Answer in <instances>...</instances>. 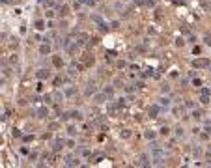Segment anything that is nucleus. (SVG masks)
I'll use <instances>...</instances> for the list:
<instances>
[{
    "instance_id": "obj_30",
    "label": "nucleus",
    "mask_w": 211,
    "mask_h": 168,
    "mask_svg": "<svg viewBox=\"0 0 211 168\" xmlns=\"http://www.w3.org/2000/svg\"><path fill=\"white\" fill-rule=\"evenodd\" d=\"M62 97H64V94H60V92H54V95H52V99H54V101H60Z\"/></svg>"
},
{
    "instance_id": "obj_14",
    "label": "nucleus",
    "mask_w": 211,
    "mask_h": 168,
    "mask_svg": "<svg viewBox=\"0 0 211 168\" xmlns=\"http://www.w3.org/2000/svg\"><path fill=\"white\" fill-rule=\"evenodd\" d=\"M75 94H77V88H75V86H69V88H65V92H64V95H65V97H73Z\"/></svg>"
},
{
    "instance_id": "obj_44",
    "label": "nucleus",
    "mask_w": 211,
    "mask_h": 168,
    "mask_svg": "<svg viewBox=\"0 0 211 168\" xmlns=\"http://www.w3.org/2000/svg\"><path fill=\"white\" fill-rule=\"evenodd\" d=\"M68 148H75V142L73 140H68Z\"/></svg>"
},
{
    "instance_id": "obj_6",
    "label": "nucleus",
    "mask_w": 211,
    "mask_h": 168,
    "mask_svg": "<svg viewBox=\"0 0 211 168\" xmlns=\"http://www.w3.org/2000/svg\"><path fill=\"white\" fill-rule=\"evenodd\" d=\"M77 47H84V45L88 43V34H79V38H77Z\"/></svg>"
},
{
    "instance_id": "obj_18",
    "label": "nucleus",
    "mask_w": 211,
    "mask_h": 168,
    "mask_svg": "<svg viewBox=\"0 0 211 168\" xmlns=\"http://www.w3.org/2000/svg\"><path fill=\"white\" fill-rule=\"evenodd\" d=\"M174 133H176V137H177V138H181V137H183V134H185V129H183L181 125H177V127L174 129Z\"/></svg>"
},
{
    "instance_id": "obj_36",
    "label": "nucleus",
    "mask_w": 211,
    "mask_h": 168,
    "mask_svg": "<svg viewBox=\"0 0 211 168\" xmlns=\"http://www.w3.org/2000/svg\"><path fill=\"white\" fill-rule=\"evenodd\" d=\"M193 86H202V81L200 78H193Z\"/></svg>"
},
{
    "instance_id": "obj_26",
    "label": "nucleus",
    "mask_w": 211,
    "mask_h": 168,
    "mask_svg": "<svg viewBox=\"0 0 211 168\" xmlns=\"http://www.w3.org/2000/svg\"><path fill=\"white\" fill-rule=\"evenodd\" d=\"M81 155L82 157H92V151L88 150V148H84V150H81Z\"/></svg>"
},
{
    "instance_id": "obj_27",
    "label": "nucleus",
    "mask_w": 211,
    "mask_h": 168,
    "mask_svg": "<svg viewBox=\"0 0 211 168\" xmlns=\"http://www.w3.org/2000/svg\"><path fill=\"white\" fill-rule=\"evenodd\" d=\"M45 17H47V19H52V17H54V11H52L51 8H49V9H45Z\"/></svg>"
},
{
    "instance_id": "obj_48",
    "label": "nucleus",
    "mask_w": 211,
    "mask_h": 168,
    "mask_svg": "<svg viewBox=\"0 0 211 168\" xmlns=\"http://www.w3.org/2000/svg\"><path fill=\"white\" fill-rule=\"evenodd\" d=\"M0 84H2V77H0Z\"/></svg>"
},
{
    "instance_id": "obj_17",
    "label": "nucleus",
    "mask_w": 211,
    "mask_h": 168,
    "mask_svg": "<svg viewBox=\"0 0 211 168\" xmlns=\"http://www.w3.org/2000/svg\"><path fill=\"white\" fill-rule=\"evenodd\" d=\"M170 131H172V129H170L168 125H163V127L159 129V134H163V137H168V134H170Z\"/></svg>"
},
{
    "instance_id": "obj_34",
    "label": "nucleus",
    "mask_w": 211,
    "mask_h": 168,
    "mask_svg": "<svg viewBox=\"0 0 211 168\" xmlns=\"http://www.w3.org/2000/svg\"><path fill=\"white\" fill-rule=\"evenodd\" d=\"M82 2H84L86 6H95V2H97V0H82Z\"/></svg>"
},
{
    "instance_id": "obj_37",
    "label": "nucleus",
    "mask_w": 211,
    "mask_h": 168,
    "mask_svg": "<svg viewBox=\"0 0 211 168\" xmlns=\"http://www.w3.org/2000/svg\"><path fill=\"white\" fill-rule=\"evenodd\" d=\"M52 62H54V65H56V67H60V65H62V60L58 58V56H56V58H54Z\"/></svg>"
},
{
    "instance_id": "obj_43",
    "label": "nucleus",
    "mask_w": 211,
    "mask_h": 168,
    "mask_svg": "<svg viewBox=\"0 0 211 168\" xmlns=\"http://www.w3.org/2000/svg\"><path fill=\"white\" fill-rule=\"evenodd\" d=\"M36 90H38V92H43V82H39V84L36 86Z\"/></svg>"
},
{
    "instance_id": "obj_32",
    "label": "nucleus",
    "mask_w": 211,
    "mask_h": 168,
    "mask_svg": "<svg viewBox=\"0 0 211 168\" xmlns=\"http://www.w3.org/2000/svg\"><path fill=\"white\" fill-rule=\"evenodd\" d=\"M121 138H131V131H129V129H125L124 133H121Z\"/></svg>"
},
{
    "instance_id": "obj_22",
    "label": "nucleus",
    "mask_w": 211,
    "mask_h": 168,
    "mask_svg": "<svg viewBox=\"0 0 211 168\" xmlns=\"http://www.w3.org/2000/svg\"><path fill=\"white\" fill-rule=\"evenodd\" d=\"M200 103H202V105H209V103H211V99H209V95H206V94H202V97H200Z\"/></svg>"
},
{
    "instance_id": "obj_3",
    "label": "nucleus",
    "mask_w": 211,
    "mask_h": 168,
    "mask_svg": "<svg viewBox=\"0 0 211 168\" xmlns=\"http://www.w3.org/2000/svg\"><path fill=\"white\" fill-rule=\"evenodd\" d=\"M151 163H150V155L148 153H142V155H138V161H137V166H150Z\"/></svg>"
},
{
    "instance_id": "obj_28",
    "label": "nucleus",
    "mask_w": 211,
    "mask_h": 168,
    "mask_svg": "<svg viewBox=\"0 0 211 168\" xmlns=\"http://www.w3.org/2000/svg\"><path fill=\"white\" fill-rule=\"evenodd\" d=\"M204 133H206V134H211V123H209V121H206V127H204Z\"/></svg>"
},
{
    "instance_id": "obj_38",
    "label": "nucleus",
    "mask_w": 211,
    "mask_h": 168,
    "mask_svg": "<svg viewBox=\"0 0 211 168\" xmlns=\"http://www.w3.org/2000/svg\"><path fill=\"white\" fill-rule=\"evenodd\" d=\"M193 52H194V54H200V52H202V49H200V47H198V45H194V49H193Z\"/></svg>"
},
{
    "instance_id": "obj_10",
    "label": "nucleus",
    "mask_w": 211,
    "mask_h": 168,
    "mask_svg": "<svg viewBox=\"0 0 211 168\" xmlns=\"http://www.w3.org/2000/svg\"><path fill=\"white\" fill-rule=\"evenodd\" d=\"M155 137H157V133H155V131H151V129L144 131V138H146V140H155Z\"/></svg>"
},
{
    "instance_id": "obj_42",
    "label": "nucleus",
    "mask_w": 211,
    "mask_h": 168,
    "mask_svg": "<svg viewBox=\"0 0 211 168\" xmlns=\"http://www.w3.org/2000/svg\"><path fill=\"white\" fill-rule=\"evenodd\" d=\"M47 28H54V22H52V21H51V19H49V21H47Z\"/></svg>"
},
{
    "instance_id": "obj_8",
    "label": "nucleus",
    "mask_w": 211,
    "mask_h": 168,
    "mask_svg": "<svg viewBox=\"0 0 211 168\" xmlns=\"http://www.w3.org/2000/svg\"><path fill=\"white\" fill-rule=\"evenodd\" d=\"M65 166H81V161L75 159V157H68L65 159Z\"/></svg>"
},
{
    "instance_id": "obj_23",
    "label": "nucleus",
    "mask_w": 211,
    "mask_h": 168,
    "mask_svg": "<svg viewBox=\"0 0 211 168\" xmlns=\"http://www.w3.org/2000/svg\"><path fill=\"white\" fill-rule=\"evenodd\" d=\"M68 134H69V137H75V134H77V127L75 125H69L68 127Z\"/></svg>"
},
{
    "instance_id": "obj_45",
    "label": "nucleus",
    "mask_w": 211,
    "mask_h": 168,
    "mask_svg": "<svg viewBox=\"0 0 211 168\" xmlns=\"http://www.w3.org/2000/svg\"><path fill=\"white\" fill-rule=\"evenodd\" d=\"M144 2H146V0H135V4H138V6H142Z\"/></svg>"
},
{
    "instance_id": "obj_19",
    "label": "nucleus",
    "mask_w": 211,
    "mask_h": 168,
    "mask_svg": "<svg viewBox=\"0 0 211 168\" xmlns=\"http://www.w3.org/2000/svg\"><path fill=\"white\" fill-rule=\"evenodd\" d=\"M118 108H120V105H118V103H110V105L107 107V110L110 112V114H114V112H116Z\"/></svg>"
},
{
    "instance_id": "obj_15",
    "label": "nucleus",
    "mask_w": 211,
    "mask_h": 168,
    "mask_svg": "<svg viewBox=\"0 0 211 168\" xmlns=\"http://www.w3.org/2000/svg\"><path fill=\"white\" fill-rule=\"evenodd\" d=\"M62 148H64V140H56L52 144V151H60Z\"/></svg>"
},
{
    "instance_id": "obj_21",
    "label": "nucleus",
    "mask_w": 211,
    "mask_h": 168,
    "mask_svg": "<svg viewBox=\"0 0 211 168\" xmlns=\"http://www.w3.org/2000/svg\"><path fill=\"white\" fill-rule=\"evenodd\" d=\"M69 45H71L69 38H65V39H62V41H60V47H62V49H69Z\"/></svg>"
},
{
    "instance_id": "obj_13",
    "label": "nucleus",
    "mask_w": 211,
    "mask_h": 168,
    "mask_svg": "<svg viewBox=\"0 0 211 168\" xmlns=\"http://www.w3.org/2000/svg\"><path fill=\"white\" fill-rule=\"evenodd\" d=\"M105 99H108L105 95V92L103 94H94V101H95V103H105Z\"/></svg>"
},
{
    "instance_id": "obj_24",
    "label": "nucleus",
    "mask_w": 211,
    "mask_h": 168,
    "mask_svg": "<svg viewBox=\"0 0 211 168\" xmlns=\"http://www.w3.org/2000/svg\"><path fill=\"white\" fill-rule=\"evenodd\" d=\"M68 13H69V6H62V8H60V15H64V17H65Z\"/></svg>"
},
{
    "instance_id": "obj_39",
    "label": "nucleus",
    "mask_w": 211,
    "mask_h": 168,
    "mask_svg": "<svg viewBox=\"0 0 211 168\" xmlns=\"http://www.w3.org/2000/svg\"><path fill=\"white\" fill-rule=\"evenodd\" d=\"M204 41H206L207 47H211V38H209V36H206V38H204Z\"/></svg>"
},
{
    "instance_id": "obj_25",
    "label": "nucleus",
    "mask_w": 211,
    "mask_h": 168,
    "mask_svg": "<svg viewBox=\"0 0 211 168\" xmlns=\"http://www.w3.org/2000/svg\"><path fill=\"white\" fill-rule=\"evenodd\" d=\"M193 155L194 157H200V155H202V148H198V146H196V148H193Z\"/></svg>"
},
{
    "instance_id": "obj_20",
    "label": "nucleus",
    "mask_w": 211,
    "mask_h": 168,
    "mask_svg": "<svg viewBox=\"0 0 211 168\" xmlns=\"http://www.w3.org/2000/svg\"><path fill=\"white\" fill-rule=\"evenodd\" d=\"M103 92H105V95H107V97L110 99V97H112V95H114V88H112V86H107V88L103 90Z\"/></svg>"
},
{
    "instance_id": "obj_11",
    "label": "nucleus",
    "mask_w": 211,
    "mask_h": 168,
    "mask_svg": "<svg viewBox=\"0 0 211 168\" xmlns=\"http://www.w3.org/2000/svg\"><path fill=\"white\" fill-rule=\"evenodd\" d=\"M36 114H38V118H47V116H49V108H47V107L38 108V110H36Z\"/></svg>"
},
{
    "instance_id": "obj_29",
    "label": "nucleus",
    "mask_w": 211,
    "mask_h": 168,
    "mask_svg": "<svg viewBox=\"0 0 211 168\" xmlns=\"http://www.w3.org/2000/svg\"><path fill=\"white\" fill-rule=\"evenodd\" d=\"M92 21H94V22H97V25H101V22H103V19L99 17V15H92Z\"/></svg>"
},
{
    "instance_id": "obj_4",
    "label": "nucleus",
    "mask_w": 211,
    "mask_h": 168,
    "mask_svg": "<svg viewBox=\"0 0 211 168\" xmlns=\"http://www.w3.org/2000/svg\"><path fill=\"white\" fill-rule=\"evenodd\" d=\"M36 77L39 78V81H49V78L52 77V73H51L49 69H39V71L36 73Z\"/></svg>"
},
{
    "instance_id": "obj_12",
    "label": "nucleus",
    "mask_w": 211,
    "mask_h": 168,
    "mask_svg": "<svg viewBox=\"0 0 211 168\" xmlns=\"http://www.w3.org/2000/svg\"><path fill=\"white\" fill-rule=\"evenodd\" d=\"M39 54H51V43H43L39 47Z\"/></svg>"
},
{
    "instance_id": "obj_9",
    "label": "nucleus",
    "mask_w": 211,
    "mask_h": 168,
    "mask_svg": "<svg viewBox=\"0 0 211 168\" xmlns=\"http://www.w3.org/2000/svg\"><path fill=\"white\" fill-rule=\"evenodd\" d=\"M159 105H161L163 108H170L172 101H170V97H161V99H159Z\"/></svg>"
},
{
    "instance_id": "obj_47",
    "label": "nucleus",
    "mask_w": 211,
    "mask_h": 168,
    "mask_svg": "<svg viewBox=\"0 0 211 168\" xmlns=\"http://www.w3.org/2000/svg\"><path fill=\"white\" fill-rule=\"evenodd\" d=\"M207 69H209V73H211V65H209V67H207Z\"/></svg>"
},
{
    "instance_id": "obj_16",
    "label": "nucleus",
    "mask_w": 211,
    "mask_h": 168,
    "mask_svg": "<svg viewBox=\"0 0 211 168\" xmlns=\"http://www.w3.org/2000/svg\"><path fill=\"white\" fill-rule=\"evenodd\" d=\"M191 118L193 120H200V118H202V110H198V108L191 110Z\"/></svg>"
},
{
    "instance_id": "obj_1",
    "label": "nucleus",
    "mask_w": 211,
    "mask_h": 168,
    "mask_svg": "<svg viewBox=\"0 0 211 168\" xmlns=\"http://www.w3.org/2000/svg\"><path fill=\"white\" fill-rule=\"evenodd\" d=\"M209 65H211V62H209L207 58H196V60L193 62V67H194V69H207Z\"/></svg>"
},
{
    "instance_id": "obj_7",
    "label": "nucleus",
    "mask_w": 211,
    "mask_h": 168,
    "mask_svg": "<svg viewBox=\"0 0 211 168\" xmlns=\"http://www.w3.org/2000/svg\"><path fill=\"white\" fill-rule=\"evenodd\" d=\"M34 28H36L38 32L45 30V28H47V21H43V19H36V22H34Z\"/></svg>"
},
{
    "instance_id": "obj_2",
    "label": "nucleus",
    "mask_w": 211,
    "mask_h": 168,
    "mask_svg": "<svg viewBox=\"0 0 211 168\" xmlns=\"http://www.w3.org/2000/svg\"><path fill=\"white\" fill-rule=\"evenodd\" d=\"M84 94H86V95H94V94H97V86H95V81H88V84H86V90H84Z\"/></svg>"
},
{
    "instance_id": "obj_41",
    "label": "nucleus",
    "mask_w": 211,
    "mask_h": 168,
    "mask_svg": "<svg viewBox=\"0 0 211 168\" xmlns=\"http://www.w3.org/2000/svg\"><path fill=\"white\" fill-rule=\"evenodd\" d=\"M36 159H38V153H36V151L30 153V161H36Z\"/></svg>"
},
{
    "instance_id": "obj_49",
    "label": "nucleus",
    "mask_w": 211,
    "mask_h": 168,
    "mask_svg": "<svg viewBox=\"0 0 211 168\" xmlns=\"http://www.w3.org/2000/svg\"><path fill=\"white\" fill-rule=\"evenodd\" d=\"M0 67H2V62H0Z\"/></svg>"
},
{
    "instance_id": "obj_33",
    "label": "nucleus",
    "mask_w": 211,
    "mask_h": 168,
    "mask_svg": "<svg viewBox=\"0 0 211 168\" xmlns=\"http://www.w3.org/2000/svg\"><path fill=\"white\" fill-rule=\"evenodd\" d=\"M161 92H163V94H168V92H170V86H168V84L161 86Z\"/></svg>"
},
{
    "instance_id": "obj_31",
    "label": "nucleus",
    "mask_w": 211,
    "mask_h": 168,
    "mask_svg": "<svg viewBox=\"0 0 211 168\" xmlns=\"http://www.w3.org/2000/svg\"><path fill=\"white\" fill-rule=\"evenodd\" d=\"M176 45H177V47H183V45H185V39H183V38H177V39H176Z\"/></svg>"
},
{
    "instance_id": "obj_35",
    "label": "nucleus",
    "mask_w": 211,
    "mask_h": 168,
    "mask_svg": "<svg viewBox=\"0 0 211 168\" xmlns=\"http://www.w3.org/2000/svg\"><path fill=\"white\" fill-rule=\"evenodd\" d=\"M99 30H101V32H108V26L105 25V22H101V25H99Z\"/></svg>"
},
{
    "instance_id": "obj_46",
    "label": "nucleus",
    "mask_w": 211,
    "mask_h": 168,
    "mask_svg": "<svg viewBox=\"0 0 211 168\" xmlns=\"http://www.w3.org/2000/svg\"><path fill=\"white\" fill-rule=\"evenodd\" d=\"M206 155H207V159H211V148L207 150V153H206Z\"/></svg>"
},
{
    "instance_id": "obj_5",
    "label": "nucleus",
    "mask_w": 211,
    "mask_h": 168,
    "mask_svg": "<svg viewBox=\"0 0 211 168\" xmlns=\"http://www.w3.org/2000/svg\"><path fill=\"white\" fill-rule=\"evenodd\" d=\"M161 110H164V108H163L159 103H157V105H151V107H150V118H157Z\"/></svg>"
},
{
    "instance_id": "obj_40",
    "label": "nucleus",
    "mask_w": 211,
    "mask_h": 168,
    "mask_svg": "<svg viewBox=\"0 0 211 168\" xmlns=\"http://www.w3.org/2000/svg\"><path fill=\"white\" fill-rule=\"evenodd\" d=\"M202 94H206V95H211V90H209V88H202Z\"/></svg>"
}]
</instances>
